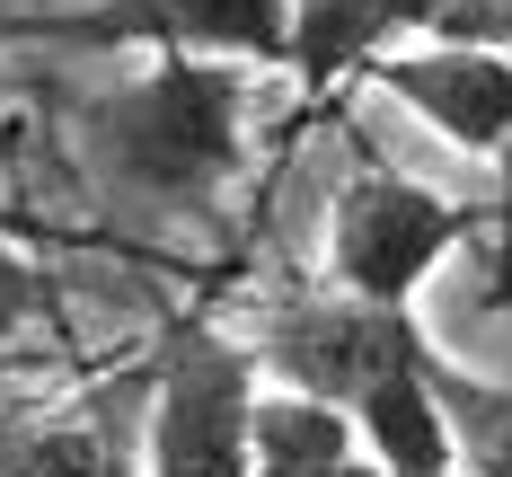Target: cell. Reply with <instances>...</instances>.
I'll return each instance as SVG.
<instances>
[{"mask_svg":"<svg viewBox=\"0 0 512 477\" xmlns=\"http://www.w3.org/2000/svg\"><path fill=\"white\" fill-rule=\"evenodd\" d=\"M256 398L265 363L248 336L212 318H168L151 354V416L142 469L151 477H256Z\"/></svg>","mask_w":512,"mask_h":477,"instance_id":"7a4b0ae2","label":"cell"},{"mask_svg":"<svg viewBox=\"0 0 512 477\" xmlns=\"http://www.w3.org/2000/svg\"><path fill=\"white\" fill-rule=\"evenodd\" d=\"M256 477H389L371 451H345V460H327V469H256Z\"/></svg>","mask_w":512,"mask_h":477,"instance_id":"7c38bea8","label":"cell"},{"mask_svg":"<svg viewBox=\"0 0 512 477\" xmlns=\"http://www.w3.org/2000/svg\"><path fill=\"white\" fill-rule=\"evenodd\" d=\"M486 460V477H512V451H477Z\"/></svg>","mask_w":512,"mask_h":477,"instance_id":"4fadbf2b","label":"cell"},{"mask_svg":"<svg viewBox=\"0 0 512 477\" xmlns=\"http://www.w3.org/2000/svg\"><path fill=\"white\" fill-rule=\"evenodd\" d=\"M371 80L407 106L415 124H433L442 142L477 159H504L512 177V53L486 45H398L371 62Z\"/></svg>","mask_w":512,"mask_h":477,"instance_id":"8992f818","label":"cell"},{"mask_svg":"<svg viewBox=\"0 0 512 477\" xmlns=\"http://www.w3.org/2000/svg\"><path fill=\"white\" fill-rule=\"evenodd\" d=\"M142 416H151V363L106 380L89 407L36 424H0V477H151L142 469Z\"/></svg>","mask_w":512,"mask_h":477,"instance_id":"ba28073f","label":"cell"},{"mask_svg":"<svg viewBox=\"0 0 512 477\" xmlns=\"http://www.w3.org/2000/svg\"><path fill=\"white\" fill-rule=\"evenodd\" d=\"M45 310H53V283L18 257V248H9V230H0V345H9L27 318H45Z\"/></svg>","mask_w":512,"mask_h":477,"instance_id":"8fae6325","label":"cell"},{"mask_svg":"<svg viewBox=\"0 0 512 477\" xmlns=\"http://www.w3.org/2000/svg\"><path fill=\"white\" fill-rule=\"evenodd\" d=\"M477 230V212L451 204L442 186H415V177H345L336 212H327V283L354 292L371 310H415V292L442 274V257Z\"/></svg>","mask_w":512,"mask_h":477,"instance_id":"3957f363","label":"cell"},{"mask_svg":"<svg viewBox=\"0 0 512 477\" xmlns=\"http://www.w3.org/2000/svg\"><path fill=\"white\" fill-rule=\"evenodd\" d=\"M451 380L460 371L433 354V336L415 327L389 363L362 380V398L345 407L362 433V451L389 477H451L460 469V424H451Z\"/></svg>","mask_w":512,"mask_h":477,"instance_id":"52a82bcc","label":"cell"},{"mask_svg":"<svg viewBox=\"0 0 512 477\" xmlns=\"http://www.w3.org/2000/svg\"><path fill=\"white\" fill-rule=\"evenodd\" d=\"M415 36L407 0H292V45L283 71L301 80V98H327L336 80L371 71L380 53H398Z\"/></svg>","mask_w":512,"mask_h":477,"instance_id":"9c48e42d","label":"cell"},{"mask_svg":"<svg viewBox=\"0 0 512 477\" xmlns=\"http://www.w3.org/2000/svg\"><path fill=\"white\" fill-rule=\"evenodd\" d=\"M424 45H486L512 53V0H442L424 18Z\"/></svg>","mask_w":512,"mask_h":477,"instance_id":"30bf717a","label":"cell"},{"mask_svg":"<svg viewBox=\"0 0 512 477\" xmlns=\"http://www.w3.org/2000/svg\"><path fill=\"white\" fill-rule=\"evenodd\" d=\"M0 45L62 53H204V62H274L292 45V0H89L62 18L0 27Z\"/></svg>","mask_w":512,"mask_h":477,"instance_id":"277c9868","label":"cell"},{"mask_svg":"<svg viewBox=\"0 0 512 477\" xmlns=\"http://www.w3.org/2000/svg\"><path fill=\"white\" fill-rule=\"evenodd\" d=\"M415 336V310H371L354 292H292V301H274L265 327H256V363L274 389H301V398H327V407H354L362 380L389 363L398 345Z\"/></svg>","mask_w":512,"mask_h":477,"instance_id":"5b68a950","label":"cell"},{"mask_svg":"<svg viewBox=\"0 0 512 477\" xmlns=\"http://www.w3.org/2000/svg\"><path fill=\"white\" fill-rule=\"evenodd\" d=\"M239 124H248V89L239 62H204V53H151L142 80H124L115 98L89 115L106 168L142 195H204L239 168Z\"/></svg>","mask_w":512,"mask_h":477,"instance_id":"6da1fadb","label":"cell"},{"mask_svg":"<svg viewBox=\"0 0 512 477\" xmlns=\"http://www.w3.org/2000/svg\"><path fill=\"white\" fill-rule=\"evenodd\" d=\"M0 424H9V416H0Z\"/></svg>","mask_w":512,"mask_h":477,"instance_id":"5bb4252c","label":"cell"}]
</instances>
